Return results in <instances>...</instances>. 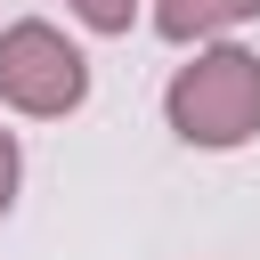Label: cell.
Listing matches in <instances>:
<instances>
[{"label":"cell","instance_id":"1","mask_svg":"<svg viewBox=\"0 0 260 260\" xmlns=\"http://www.w3.org/2000/svg\"><path fill=\"white\" fill-rule=\"evenodd\" d=\"M162 122H171L187 146H203V154H228V146L260 138V57L236 49V41H203V49L171 73Z\"/></svg>","mask_w":260,"mask_h":260},{"label":"cell","instance_id":"2","mask_svg":"<svg viewBox=\"0 0 260 260\" xmlns=\"http://www.w3.org/2000/svg\"><path fill=\"white\" fill-rule=\"evenodd\" d=\"M89 98V57L49 24V16H16L0 32V106L32 114V122H57Z\"/></svg>","mask_w":260,"mask_h":260},{"label":"cell","instance_id":"3","mask_svg":"<svg viewBox=\"0 0 260 260\" xmlns=\"http://www.w3.org/2000/svg\"><path fill=\"white\" fill-rule=\"evenodd\" d=\"M260 0H154V32L162 41H228L236 24H252Z\"/></svg>","mask_w":260,"mask_h":260},{"label":"cell","instance_id":"4","mask_svg":"<svg viewBox=\"0 0 260 260\" xmlns=\"http://www.w3.org/2000/svg\"><path fill=\"white\" fill-rule=\"evenodd\" d=\"M89 32H130V16H138V0H65Z\"/></svg>","mask_w":260,"mask_h":260},{"label":"cell","instance_id":"5","mask_svg":"<svg viewBox=\"0 0 260 260\" xmlns=\"http://www.w3.org/2000/svg\"><path fill=\"white\" fill-rule=\"evenodd\" d=\"M16 179H24V154H16V130H0V219L16 203Z\"/></svg>","mask_w":260,"mask_h":260}]
</instances>
